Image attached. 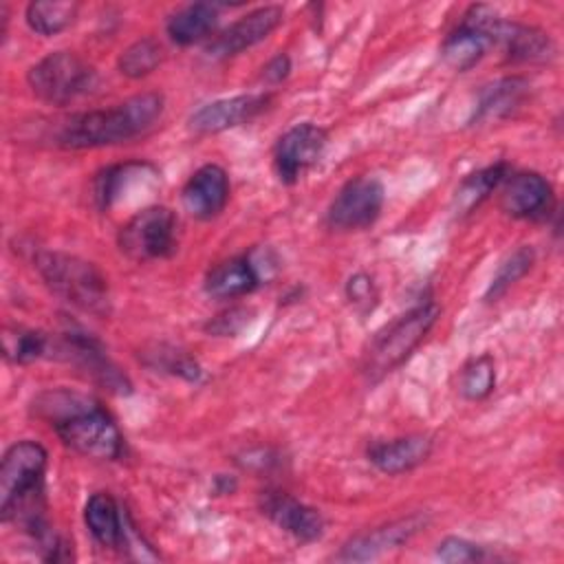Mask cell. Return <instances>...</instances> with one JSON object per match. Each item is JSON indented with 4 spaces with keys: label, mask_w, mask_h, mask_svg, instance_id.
I'll list each match as a JSON object with an SVG mask.
<instances>
[{
    "label": "cell",
    "mask_w": 564,
    "mask_h": 564,
    "mask_svg": "<svg viewBox=\"0 0 564 564\" xmlns=\"http://www.w3.org/2000/svg\"><path fill=\"white\" fill-rule=\"evenodd\" d=\"M31 410L46 421L73 452L95 460H117L123 454V434L101 403L88 394L55 388L40 392Z\"/></svg>",
    "instance_id": "obj_1"
},
{
    "label": "cell",
    "mask_w": 564,
    "mask_h": 564,
    "mask_svg": "<svg viewBox=\"0 0 564 564\" xmlns=\"http://www.w3.org/2000/svg\"><path fill=\"white\" fill-rule=\"evenodd\" d=\"M46 463V449L29 438L7 447L0 463V518L18 524L33 542L53 531L44 500Z\"/></svg>",
    "instance_id": "obj_2"
},
{
    "label": "cell",
    "mask_w": 564,
    "mask_h": 564,
    "mask_svg": "<svg viewBox=\"0 0 564 564\" xmlns=\"http://www.w3.org/2000/svg\"><path fill=\"white\" fill-rule=\"evenodd\" d=\"M165 97L145 90L104 110H88L66 117L55 130V143L66 150H93L119 145L143 137L163 117Z\"/></svg>",
    "instance_id": "obj_3"
},
{
    "label": "cell",
    "mask_w": 564,
    "mask_h": 564,
    "mask_svg": "<svg viewBox=\"0 0 564 564\" xmlns=\"http://www.w3.org/2000/svg\"><path fill=\"white\" fill-rule=\"evenodd\" d=\"M33 267L44 284L70 306L99 317L110 313L108 280L93 262L73 253L40 249L33 253Z\"/></svg>",
    "instance_id": "obj_4"
},
{
    "label": "cell",
    "mask_w": 564,
    "mask_h": 564,
    "mask_svg": "<svg viewBox=\"0 0 564 564\" xmlns=\"http://www.w3.org/2000/svg\"><path fill=\"white\" fill-rule=\"evenodd\" d=\"M441 306L432 300H425L412 306L408 313L390 322L381 333L375 335L368 350L364 352L361 370L370 383L381 381L386 375L403 366L410 355L423 344L427 333L438 322Z\"/></svg>",
    "instance_id": "obj_5"
},
{
    "label": "cell",
    "mask_w": 564,
    "mask_h": 564,
    "mask_svg": "<svg viewBox=\"0 0 564 564\" xmlns=\"http://www.w3.org/2000/svg\"><path fill=\"white\" fill-rule=\"evenodd\" d=\"M97 70L73 51H53L26 70L31 93L51 106H68L97 88Z\"/></svg>",
    "instance_id": "obj_6"
},
{
    "label": "cell",
    "mask_w": 564,
    "mask_h": 564,
    "mask_svg": "<svg viewBox=\"0 0 564 564\" xmlns=\"http://www.w3.org/2000/svg\"><path fill=\"white\" fill-rule=\"evenodd\" d=\"M176 214L165 205H150L132 214L117 234L123 256L134 262L163 260L176 251Z\"/></svg>",
    "instance_id": "obj_7"
},
{
    "label": "cell",
    "mask_w": 564,
    "mask_h": 564,
    "mask_svg": "<svg viewBox=\"0 0 564 564\" xmlns=\"http://www.w3.org/2000/svg\"><path fill=\"white\" fill-rule=\"evenodd\" d=\"M386 203V187L377 176L359 174L346 181L326 209V225L337 231H361L377 223Z\"/></svg>",
    "instance_id": "obj_8"
},
{
    "label": "cell",
    "mask_w": 564,
    "mask_h": 564,
    "mask_svg": "<svg viewBox=\"0 0 564 564\" xmlns=\"http://www.w3.org/2000/svg\"><path fill=\"white\" fill-rule=\"evenodd\" d=\"M478 18L482 29L491 37V44H498L509 62L544 64L553 59L555 44L546 31L531 24L505 20L487 4H478Z\"/></svg>",
    "instance_id": "obj_9"
},
{
    "label": "cell",
    "mask_w": 564,
    "mask_h": 564,
    "mask_svg": "<svg viewBox=\"0 0 564 564\" xmlns=\"http://www.w3.org/2000/svg\"><path fill=\"white\" fill-rule=\"evenodd\" d=\"M326 145V128L313 121L291 126L273 145V172L278 181L295 185L322 159Z\"/></svg>",
    "instance_id": "obj_10"
},
{
    "label": "cell",
    "mask_w": 564,
    "mask_h": 564,
    "mask_svg": "<svg viewBox=\"0 0 564 564\" xmlns=\"http://www.w3.org/2000/svg\"><path fill=\"white\" fill-rule=\"evenodd\" d=\"M53 346H55V341H53ZM55 348L62 359L77 366L97 386H101L115 394H128L132 390L130 379L106 355L104 346L93 335L82 333V330H64Z\"/></svg>",
    "instance_id": "obj_11"
},
{
    "label": "cell",
    "mask_w": 564,
    "mask_h": 564,
    "mask_svg": "<svg viewBox=\"0 0 564 564\" xmlns=\"http://www.w3.org/2000/svg\"><path fill=\"white\" fill-rule=\"evenodd\" d=\"M284 20V11L278 4H264L258 7L236 22H231L227 29H223L212 42L205 46V53L209 59H229L260 42H264Z\"/></svg>",
    "instance_id": "obj_12"
},
{
    "label": "cell",
    "mask_w": 564,
    "mask_h": 564,
    "mask_svg": "<svg viewBox=\"0 0 564 564\" xmlns=\"http://www.w3.org/2000/svg\"><path fill=\"white\" fill-rule=\"evenodd\" d=\"M500 209L520 220H546L555 212V192L540 172H511L500 185Z\"/></svg>",
    "instance_id": "obj_13"
},
{
    "label": "cell",
    "mask_w": 564,
    "mask_h": 564,
    "mask_svg": "<svg viewBox=\"0 0 564 564\" xmlns=\"http://www.w3.org/2000/svg\"><path fill=\"white\" fill-rule=\"evenodd\" d=\"M273 104L271 93H245L214 99L192 112L187 126L196 134H216L245 126L260 117Z\"/></svg>",
    "instance_id": "obj_14"
},
{
    "label": "cell",
    "mask_w": 564,
    "mask_h": 564,
    "mask_svg": "<svg viewBox=\"0 0 564 564\" xmlns=\"http://www.w3.org/2000/svg\"><path fill=\"white\" fill-rule=\"evenodd\" d=\"M425 524H427V516H423V513H410V516L397 518L392 522H386L381 527H375V529L352 535L348 542H344V546L339 549V553L335 557L339 562L377 560V557L403 546L405 542H410Z\"/></svg>",
    "instance_id": "obj_15"
},
{
    "label": "cell",
    "mask_w": 564,
    "mask_h": 564,
    "mask_svg": "<svg viewBox=\"0 0 564 564\" xmlns=\"http://www.w3.org/2000/svg\"><path fill=\"white\" fill-rule=\"evenodd\" d=\"M260 511L278 529L304 544L319 540L326 531V520L319 509L280 489H267L260 494Z\"/></svg>",
    "instance_id": "obj_16"
},
{
    "label": "cell",
    "mask_w": 564,
    "mask_h": 564,
    "mask_svg": "<svg viewBox=\"0 0 564 564\" xmlns=\"http://www.w3.org/2000/svg\"><path fill=\"white\" fill-rule=\"evenodd\" d=\"M183 207L198 220L216 218L229 200V176L225 167L216 163L200 165L183 185Z\"/></svg>",
    "instance_id": "obj_17"
},
{
    "label": "cell",
    "mask_w": 564,
    "mask_h": 564,
    "mask_svg": "<svg viewBox=\"0 0 564 564\" xmlns=\"http://www.w3.org/2000/svg\"><path fill=\"white\" fill-rule=\"evenodd\" d=\"M491 46H494L491 37L482 29V24L478 20L476 4H474L465 11L458 26L452 29L447 33V37L443 40L441 57L449 68L465 73L469 68H474L487 55V51Z\"/></svg>",
    "instance_id": "obj_18"
},
{
    "label": "cell",
    "mask_w": 564,
    "mask_h": 564,
    "mask_svg": "<svg viewBox=\"0 0 564 564\" xmlns=\"http://www.w3.org/2000/svg\"><path fill=\"white\" fill-rule=\"evenodd\" d=\"M432 438L427 434H405L390 441H375L366 449V458L388 476H399L423 465L432 454Z\"/></svg>",
    "instance_id": "obj_19"
},
{
    "label": "cell",
    "mask_w": 564,
    "mask_h": 564,
    "mask_svg": "<svg viewBox=\"0 0 564 564\" xmlns=\"http://www.w3.org/2000/svg\"><path fill=\"white\" fill-rule=\"evenodd\" d=\"M529 88L531 84L522 75H507L489 82L478 93L471 123L482 126V123H496L511 117L527 101Z\"/></svg>",
    "instance_id": "obj_20"
},
{
    "label": "cell",
    "mask_w": 564,
    "mask_h": 564,
    "mask_svg": "<svg viewBox=\"0 0 564 564\" xmlns=\"http://www.w3.org/2000/svg\"><path fill=\"white\" fill-rule=\"evenodd\" d=\"M262 284V278L251 260V253L231 256L214 264L203 282V289L214 300H236Z\"/></svg>",
    "instance_id": "obj_21"
},
{
    "label": "cell",
    "mask_w": 564,
    "mask_h": 564,
    "mask_svg": "<svg viewBox=\"0 0 564 564\" xmlns=\"http://www.w3.org/2000/svg\"><path fill=\"white\" fill-rule=\"evenodd\" d=\"M159 176L156 167L145 161H126L119 165L104 167L95 181H93V198L95 205L106 212L110 209L121 196H126L128 189H132L137 183L154 181Z\"/></svg>",
    "instance_id": "obj_22"
},
{
    "label": "cell",
    "mask_w": 564,
    "mask_h": 564,
    "mask_svg": "<svg viewBox=\"0 0 564 564\" xmlns=\"http://www.w3.org/2000/svg\"><path fill=\"white\" fill-rule=\"evenodd\" d=\"M84 524L95 538V542L101 544L104 549L117 551L126 546L128 522L121 516V509L110 494L97 491L86 500Z\"/></svg>",
    "instance_id": "obj_23"
},
{
    "label": "cell",
    "mask_w": 564,
    "mask_h": 564,
    "mask_svg": "<svg viewBox=\"0 0 564 564\" xmlns=\"http://www.w3.org/2000/svg\"><path fill=\"white\" fill-rule=\"evenodd\" d=\"M218 20H220L218 4L192 2L167 18L165 31L174 44L192 46V44L203 42L209 35H214Z\"/></svg>",
    "instance_id": "obj_24"
},
{
    "label": "cell",
    "mask_w": 564,
    "mask_h": 564,
    "mask_svg": "<svg viewBox=\"0 0 564 564\" xmlns=\"http://www.w3.org/2000/svg\"><path fill=\"white\" fill-rule=\"evenodd\" d=\"M511 165L507 161H498L491 163L487 167H480L471 174H467L456 192H454V209L458 216L471 214L482 200H487L496 189H500V185L505 183V178L511 174Z\"/></svg>",
    "instance_id": "obj_25"
},
{
    "label": "cell",
    "mask_w": 564,
    "mask_h": 564,
    "mask_svg": "<svg viewBox=\"0 0 564 564\" xmlns=\"http://www.w3.org/2000/svg\"><path fill=\"white\" fill-rule=\"evenodd\" d=\"M79 4L68 0H35L24 9V20L29 29L37 35L51 37L68 29L77 18Z\"/></svg>",
    "instance_id": "obj_26"
},
{
    "label": "cell",
    "mask_w": 564,
    "mask_h": 564,
    "mask_svg": "<svg viewBox=\"0 0 564 564\" xmlns=\"http://www.w3.org/2000/svg\"><path fill=\"white\" fill-rule=\"evenodd\" d=\"M4 357L11 364H33L48 355L53 341L46 333L33 328H4Z\"/></svg>",
    "instance_id": "obj_27"
},
{
    "label": "cell",
    "mask_w": 564,
    "mask_h": 564,
    "mask_svg": "<svg viewBox=\"0 0 564 564\" xmlns=\"http://www.w3.org/2000/svg\"><path fill=\"white\" fill-rule=\"evenodd\" d=\"M494 388H496V364L491 355L482 352L478 357H471L458 370V392L467 401H482L494 392Z\"/></svg>",
    "instance_id": "obj_28"
},
{
    "label": "cell",
    "mask_w": 564,
    "mask_h": 564,
    "mask_svg": "<svg viewBox=\"0 0 564 564\" xmlns=\"http://www.w3.org/2000/svg\"><path fill=\"white\" fill-rule=\"evenodd\" d=\"M163 62V48L154 37H141L126 46L117 59L119 73L130 79L150 75Z\"/></svg>",
    "instance_id": "obj_29"
},
{
    "label": "cell",
    "mask_w": 564,
    "mask_h": 564,
    "mask_svg": "<svg viewBox=\"0 0 564 564\" xmlns=\"http://www.w3.org/2000/svg\"><path fill=\"white\" fill-rule=\"evenodd\" d=\"M535 262V253L531 247H518L513 253H509L498 271L494 273L487 291H485V302H496L498 297H502L520 278H524L529 273V269Z\"/></svg>",
    "instance_id": "obj_30"
},
{
    "label": "cell",
    "mask_w": 564,
    "mask_h": 564,
    "mask_svg": "<svg viewBox=\"0 0 564 564\" xmlns=\"http://www.w3.org/2000/svg\"><path fill=\"white\" fill-rule=\"evenodd\" d=\"M145 366L154 368L156 372L161 370V372L181 377L189 383H196L203 377V370L196 364V359H192L187 352L165 346V344H159V346H154V350L145 352Z\"/></svg>",
    "instance_id": "obj_31"
},
{
    "label": "cell",
    "mask_w": 564,
    "mask_h": 564,
    "mask_svg": "<svg viewBox=\"0 0 564 564\" xmlns=\"http://www.w3.org/2000/svg\"><path fill=\"white\" fill-rule=\"evenodd\" d=\"M436 557L449 564H467V562H485L496 555L489 553L487 546L482 544H476L458 535H447L436 544Z\"/></svg>",
    "instance_id": "obj_32"
},
{
    "label": "cell",
    "mask_w": 564,
    "mask_h": 564,
    "mask_svg": "<svg viewBox=\"0 0 564 564\" xmlns=\"http://www.w3.org/2000/svg\"><path fill=\"white\" fill-rule=\"evenodd\" d=\"M344 293H346V300L350 302V306L361 317L370 315L377 308V304H379V289H377L375 280L368 273H364V271H357V273H352L346 280Z\"/></svg>",
    "instance_id": "obj_33"
},
{
    "label": "cell",
    "mask_w": 564,
    "mask_h": 564,
    "mask_svg": "<svg viewBox=\"0 0 564 564\" xmlns=\"http://www.w3.org/2000/svg\"><path fill=\"white\" fill-rule=\"evenodd\" d=\"M251 315H253V311L247 308V306H231V308L214 315L205 324V330L216 335V337H234V335H238L247 326Z\"/></svg>",
    "instance_id": "obj_34"
},
{
    "label": "cell",
    "mask_w": 564,
    "mask_h": 564,
    "mask_svg": "<svg viewBox=\"0 0 564 564\" xmlns=\"http://www.w3.org/2000/svg\"><path fill=\"white\" fill-rule=\"evenodd\" d=\"M291 75V57L286 53L273 55L264 66H262V79L271 86L282 84Z\"/></svg>",
    "instance_id": "obj_35"
}]
</instances>
